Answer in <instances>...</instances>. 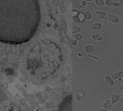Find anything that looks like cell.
Segmentation results:
<instances>
[{
    "label": "cell",
    "mask_w": 123,
    "mask_h": 111,
    "mask_svg": "<svg viewBox=\"0 0 123 111\" xmlns=\"http://www.w3.org/2000/svg\"><path fill=\"white\" fill-rule=\"evenodd\" d=\"M40 20L38 0H0V42H28L35 35Z\"/></svg>",
    "instance_id": "6da1fadb"
},
{
    "label": "cell",
    "mask_w": 123,
    "mask_h": 111,
    "mask_svg": "<svg viewBox=\"0 0 123 111\" xmlns=\"http://www.w3.org/2000/svg\"><path fill=\"white\" fill-rule=\"evenodd\" d=\"M96 14L97 15V17L101 20H107L108 16H107L106 13L103 11H96Z\"/></svg>",
    "instance_id": "7a4b0ae2"
},
{
    "label": "cell",
    "mask_w": 123,
    "mask_h": 111,
    "mask_svg": "<svg viewBox=\"0 0 123 111\" xmlns=\"http://www.w3.org/2000/svg\"><path fill=\"white\" fill-rule=\"evenodd\" d=\"M107 20H108L110 22H111V23H114V24H118L119 22H120V19H119V17L117 16V15H115V14L109 15L108 19H107Z\"/></svg>",
    "instance_id": "3957f363"
},
{
    "label": "cell",
    "mask_w": 123,
    "mask_h": 111,
    "mask_svg": "<svg viewBox=\"0 0 123 111\" xmlns=\"http://www.w3.org/2000/svg\"><path fill=\"white\" fill-rule=\"evenodd\" d=\"M105 82H106L107 84H108L109 86H111V87H113L114 84H115V83H114V79L112 78L111 76L106 75L105 77Z\"/></svg>",
    "instance_id": "277c9868"
},
{
    "label": "cell",
    "mask_w": 123,
    "mask_h": 111,
    "mask_svg": "<svg viewBox=\"0 0 123 111\" xmlns=\"http://www.w3.org/2000/svg\"><path fill=\"white\" fill-rule=\"evenodd\" d=\"M102 26H103V25L100 23H94L91 25L90 29H91V30H100V29H102Z\"/></svg>",
    "instance_id": "5b68a950"
},
{
    "label": "cell",
    "mask_w": 123,
    "mask_h": 111,
    "mask_svg": "<svg viewBox=\"0 0 123 111\" xmlns=\"http://www.w3.org/2000/svg\"><path fill=\"white\" fill-rule=\"evenodd\" d=\"M120 98H121V97H120V95H119L118 93H113V94L111 95V100L112 104H117V103H118V102H119Z\"/></svg>",
    "instance_id": "8992f818"
},
{
    "label": "cell",
    "mask_w": 123,
    "mask_h": 111,
    "mask_svg": "<svg viewBox=\"0 0 123 111\" xmlns=\"http://www.w3.org/2000/svg\"><path fill=\"white\" fill-rule=\"evenodd\" d=\"M111 77L114 80H116V79H119V78H122L123 77V71H119V72H114V73H112Z\"/></svg>",
    "instance_id": "52a82bcc"
},
{
    "label": "cell",
    "mask_w": 123,
    "mask_h": 111,
    "mask_svg": "<svg viewBox=\"0 0 123 111\" xmlns=\"http://www.w3.org/2000/svg\"><path fill=\"white\" fill-rule=\"evenodd\" d=\"M94 51H95V47L92 45H87V46H85V51L86 53H88V54H91V53L94 52Z\"/></svg>",
    "instance_id": "ba28073f"
},
{
    "label": "cell",
    "mask_w": 123,
    "mask_h": 111,
    "mask_svg": "<svg viewBox=\"0 0 123 111\" xmlns=\"http://www.w3.org/2000/svg\"><path fill=\"white\" fill-rule=\"evenodd\" d=\"M112 104H113L111 103V100L107 99V100H105V101L104 102V104H103V108L106 109L107 110H110L111 109V107H112Z\"/></svg>",
    "instance_id": "9c48e42d"
},
{
    "label": "cell",
    "mask_w": 123,
    "mask_h": 111,
    "mask_svg": "<svg viewBox=\"0 0 123 111\" xmlns=\"http://www.w3.org/2000/svg\"><path fill=\"white\" fill-rule=\"evenodd\" d=\"M91 38H92L93 41H101L102 40H103V38H102V36L100 35V34H98V33H96V34H93L92 35H91Z\"/></svg>",
    "instance_id": "30bf717a"
},
{
    "label": "cell",
    "mask_w": 123,
    "mask_h": 111,
    "mask_svg": "<svg viewBox=\"0 0 123 111\" xmlns=\"http://www.w3.org/2000/svg\"><path fill=\"white\" fill-rule=\"evenodd\" d=\"M83 98H84V92L79 91L77 95H76V99H77V101H81Z\"/></svg>",
    "instance_id": "8fae6325"
},
{
    "label": "cell",
    "mask_w": 123,
    "mask_h": 111,
    "mask_svg": "<svg viewBox=\"0 0 123 111\" xmlns=\"http://www.w3.org/2000/svg\"><path fill=\"white\" fill-rule=\"evenodd\" d=\"M85 14V19H86V20H91V18H92V14H91V13L90 11H86Z\"/></svg>",
    "instance_id": "7c38bea8"
},
{
    "label": "cell",
    "mask_w": 123,
    "mask_h": 111,
    "mask_svg": "<svg viewBox=\"0 0 123 111\" xmlns=\"http://www.w3.org/2000/svg\"><path fill=\"white\" fill-rule=\"evenodd\" d=\"M95 3H96L97 6L99 7H103L105 4V1L104 0H95Z\"/></svg>",
    "instance_id": "4fadbf2b"
},
{
    "label": "cell",
    "mask_w": 123,
    "mask_h": 111,
    "mask_svg": "<svg viewBox=\"0 0 123 111\" xmlns=\"http://www.w3.org/2000/svg\"><path fill=\"white\" fill-rule=\"evenodd\" d=\"M80 30H81V29L80 27H77V26H75V27H73L72 28V33L73 34H77V33H80Z\"/></svg>",
    "instance_id": "5bb4252c"
},
{
    "label": "cell",
    "mask_w": 123,
    "mask_h": 111,
    "mask_svg": "<svg viewBox=\"0 0 123 111\" xmlns=\"http://www.w3.org/2000/svg\"><path fill=\"white\" fill-rule=\"evenodd\" d=\"M75 40H77V41H82L83 40L82 34H80V33H77V34H75Z\"/></svg>",
    "instance_id": "9a60e30c"
},
{
    "label": "cell",
    "mask_w": 123,
    "mask_h": 111,
    "mask_svg": "<svg viewBox=\"0 0 123 111\" xmlns=\"http://www.w3.org/2000/svg\"><path fill=\"white\" fill-rule=\"evenodd\" d=\"M73 20H74V22L75 24H80L81 22V20H80V18H79V16H78V15H75V16H74L73 17Z\"/></svg>",
    "instance_id": "2e32d148"
},
{
    "label": "cell",
    "mask_w": 123,
    "mask_h": 111,
    "mask_svg": "<svg viewBox=\"0 0 123 111\" xmlns=\"http://www.w3.org/2000/svg\"><path fill=\"white\" fill-rule=\"evenodd\" d=\"M105 4H106V6H108V7H111V6H113V3H114V2H112L111 0H105Z\"/></svg>",
    "instance_id": "e0dca14e"
},
{
    "label": "cell",
    "mask_w": 123,
    "mask_h": 111,
    "mask_svg": "<svg viewBox=\"0 0 123 111\" xmlns=\"http://www.w3.org/2000/svg\"><path fill=\"white\" fill-rule=\"evenodd\" d=\"M78 16H79L80 20L81 21H83V20H86V19H85V14L80 13L79 14H78Z\"/></svg>",
    "instance_id": "ac0fdd59"
},
{
    "label": "cell",
    "mask_w": 123,
    "mask_h": 111,
    "mask_svg": "<svg viewBox=\"0 0 123 111\" xmlns=\"http://www.w3.org/2000/svg\"><path fill=\"white\" fill-rule=\"evenodd\" d=\"M86 3H87V1H86V0H83L82 1V8H86Z\"/></svg>",
    "instance_id": "d6986e66"
},
{
    "label": "cell",
    "mask_w": 123,
    "mask_h": 111,
    "mask_svg": "<svg viewBox=\"0 0 123 111\" xmlns=\"http://www.w3.org/2000/svg\"><path fill=\"white\" fill-rule=\"evenodd\" d=\"M113 6L114 7H120V6H122V5H121L120 3H113Z\"/></svg>",
    "instance_id": "ffe728a7"
},
{
    "label": "cell",
    "mask_w": 123,
    "mask_h": 111,
    "mask_svg": "<svg viewBox=\"0 0 123 111\" xmlns=\"http://www.w3.org/2000/svg\"><path fill=\"white\" fill-rule=\"evenodd\" d=\"M88 56H91V57H92V58L96 59V60H98V57L97 56H91V54H88Z\"/></svg>",
    "instance_id": "44dd1931"
},
{
    "label": "cell",
    "mask_w": 123,
    "mask_h": 111,
    "mask_svg": "<svg viewBox=\"0 0 123 111\" xmlns=\"http://www.w3.org/2000/svg\"><path fill=\"white\" fill-rule=\"evenodd\" d=\"M77 40H75V41H73V45H74V46H76V45H77Z\"/></svg>",
    "instance_id": "7402d4cb"
},
{
    "label": "cell",
    "mask_w": 123,
    "mask_h": 111,
    "mask_svg": "<svg viewBox=\"0 0 123 111\" xmlns=\"http://www.w3.org/2000/svg\"><path fill=\"white\" fill-rule=\"evenodd\" d=\"M100 111H107L106 109H105V108H102V109H100Z\"/></svg>",
    "instance_id": "603a6c76"
},
{
    "label": "cell",
    "mask_w": 123,
    "mask_h": 111,
    "mask_svg": "<svg viewBox=\"0 0 123 111\" xmlns=\"http://www.w3.org/2000/svg\"><path fill=\"white\" fill-rule=\"evenodd\" d=\"M119 79H120V82L122 83V85H123V77H122V78H119Z\"/></svg>",
    "instance_id": "cb8c5ba5"
},
{
    "label": "cell",
    "mask_w": 123,
    "mask_h": 111,
    "mask_svg": "<svg viewBox=\"0 0 123 111\" xmlns=\"http://www.w3.org/2000/svg\"><path fill=\"white\" fill-rule=\"evenodd\" d=\"M119 3H121V5H123V0H120V2Z\"/></svg>",
    "instance_id": "d4e9b609"
},
{
    "label": "cell",
    "mask_w": 123,
    "mask_h": 111,
    "mask_svg": "<svg viewBox=\"0 0 123 111\" xmlns=\"http://www.w3.org/2000/svg\"><path fill=\"white\" fill-rule=\"evenodd\" d=\"M86 1H87V2H93V1H95V0H86Z\"/></svg>",
    "instance_id": "484cf974"
},
{
    "label": "cell",
    "mask_w": 123,
    "mask_h": 111,
    "mask_svg": "<svg viewBox=\"0 0 123 111\" xmlns=\"http://www.w3.org/2000/svg\"><path fill=\"white\" fill-rule=\"evenodd\" d=\"M122 25H123V20H122Z\"/></svg>",
    "instance_id": "4316f807"
},
{
    "label": "cell",
    "mask_w": 123,
    "mask_h": 111,
    "mask_svg": "<svg viewBox=\"0 0 123 111\" xmlns=\"http://www.w3.org/2000/svg\"><path fill=\"white\" fill-rule=\"evenodd\" d=\"M122 98H123V93H122Z\"/></svg>",
    "instance_id": "83f0119b"
}]
</instances>
